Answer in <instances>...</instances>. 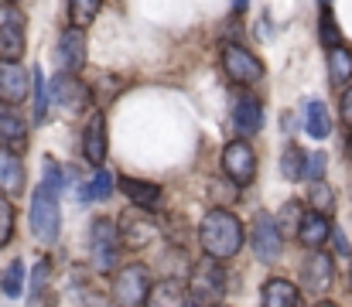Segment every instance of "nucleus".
<instances>
[{"instance_id": "nucleus-47", "label": "nucleus", "mask_w": 352, "mask_h": 307, "mask_svg": "<svg viewBox=\"0 0 352 307\" xmlns=\"http://www.w3.org/2000/svg\"><path fill=\"white\" fill-rule=\"evenodd\" d=\"M188 307H199V304H188Z\"/></svg>"}, {"instance_id": "nucleus-34", "label": "nucleus", "mask_w": 352, "mask_h": 307, "mask_svg": "<svg viewBox=\"0 0 352 307\" xmlns=\"http://www.w3.org/2000/svg\"><path fill=\"white\" fill-rule=\"evenodd\" d=\"M113 185H117V178H113L110 171H96L93 181H89V195H93V202L110 198V195H113Z\"/></svg>"}, {"instance_id": "nucleus-31", "label": "nucleus", "mask_w": 352, "mask_h": 307, "mask_svg": "<svg viewBox=\"0 0 352 307\" xmlns=\"http://www.w3.org/2000/svg\"><path fill=\"white\" fill-rule=\"evenodd\" d=\"M0 291H3V297H21V291H24V263H21V260H14V263L3 270Z\"/></svg>"}, {"instance_id": "nucleus-33", "label": "nucleus", "mask_w": 352, "mask_h": 307, "mask_svg": "<svg viewBox=\"0 0 352 307\" xmlns=\"http://www.w3.org/2000/svg\"><path fill=\"white\" fill-rule=\"evenodd\" d=\"M301 218H305V208H301V202H287V205H284V212L277 215V225H280V232H294V236H298Z\"/></svg>"}, {"instance_id": "nucleus-43", "label": "nucleus", "mask_w": 352, "mask_h": 307, "mask_svg": "<svg viewBox=\"0 0 352 307\" xmlns=\"http://www.w3.org/2000/svg\"><path fill=\"white\" fill-rule=\"evenodd\" d=\"M349 161H352V133H349Z\"/></svg>"}, {"instance_id": "nucleus-45", "label": "nucleus", "mask_w": 352, "mask_h": 307, "mask_svg": "<svg viewBox=\"0 0 352 307\" xmlns=\"http://www.w3.org/2000/svg\"><path fill=\"white\" fill-rule=\"evenodd\" d=\"M349 284H352V266H349Z\"/></svg>"}, {"instance_id": "nucleus-39", "label": "nucleus", "mask_w": 352, "mask_h": 307, "mask_svg": "<svg viewBox=\"0 0 352 307\" xmlns=\"http://www.w3.org/2000/svg\"><path fill=\"white\" fill-rule=\"evenodd\" d=\"M339 113H342V120L352 126V86H346V93H342V100H339Z\"/></svg>"}, {"instance_id": "nucleus-17", "label": "nucleus", "mask_w": 352, "mask_h": 307, "mask_svg": "<svg viewBox=\"0 0 352 307\" xmlns=\"http://www.w3.org/2000/svg\"><path fill=\"white\" fill-rule=\"evenodd\" d=\"M24 161H21V154L17 150H10V147H0V195L3 198H14V195H21L24 192Z\"/></svg>"}, {"instance_id": "nucleus-46", "label": "nucleus", "mask_w": 352, "mask_h": 307, "mask_svg": "<svg viewBox=\"0 0 352 307\" xmlns=\"http://www.w3.org/2000/svg\"><path fill=\"white\" fill-rule=\"evenodd\" d=\"M3 3H14V0H3Z\"/></svg>"}, {"instance_id": "nucleus-24", "label": "nucleus", "mask_w": 352, "mask_h": 307, "mask_svg": "<svg viewBox=\"0 0 352 307\" xmlns=\"http://www.w3.org/2000/svg\"><path fill=\"white\" fill-rule=\"evenodd\" d=\"M305 168H308V154H305V147L287 144L284 154H280V174H284L287 181H301V178H305Z\"/></svg>"}, {"instance_id": "nucleus-37", "label": "nucleus", "mask_w": 352, "mask_h": 307, "mask_svg": "<svg viewBox=\"0 0 352 307\" xmlns=\"http://www.w3.org/2000/svg\"><path fill=\"white\" fill-rule=\"evenodd\" d=\"M325 168H329V157L318 150V154H311V157H308L305 178H308V181H325V178H322V174H325Z\"/></svg>"}, {"instance_id": "nucleus-35", "label": "nucleus", "mask_w": 352, "mask_h": 307, "mask_svg": "<svg viewBox=\"0 0 352 307\" xmlns=\"http://www.w3.org/2000/svg\"><path fill=\"white\" fill-rule=\"evenodd\" d=\"M41 168H45L41 185H48V188H55V192L62 195V188H65V168H58V161H55V157H45V161H41Z\"/></svg>"}, {"instance_id": "nucleus-19", "label": "nucleus", "mask_w": 352, "mask_h": 307, "mask_svg": "<svg viewBox=\"0 0 352 307\" xmlns=\"http://www.w3.org/2000/svg\"><path fill=\"white\" fill-rule=\"evenodd\" d=\"M332 222H329V215H318V212H305V218H301V225H298V242L301 246H308V249H322L329 239H332Z\"/></svg>"}, {"instance_id": "nucleus-4", "label": "nucleus", "mask_w": 352, "mask_h": 307, "mask_svg": "<svg viewBox=\"0 0 352 307\" xmlns=\"http://www.w3.org/2000/svg\"><path fill=\"white\" fill-rule=\"evenodd\" d=\"M188 297L199 307H219L226 297V270L219 260H202L188 273Z\"/></svg>"}, {"instance_id": "nucleus-42", "label": "nucleus", "mask_w": 352, "mask_h": 307, "mask_svg": "<svg viewBox=\"0 0 352 307\" xmlns=\"http://www.w3.org/2000/svg\"><path fill=\"white\" fill-rule=\"evenodd\" d=\"M315 307H339V304H336V301H318Z\"/></svg>"}, {"instance_id": "nucleus-27", "label": "nucleus", "mask_w": 352, "mask_h": 307, "mask_svg": "<svg viewBox=\"0 0 352 307\" xmlns=\"http://www.w3.org/2000/svg\"><path fill=\"white\" fill-rule=\"evenodd\" d=\"M48 277H52V260H38L31 266V280H28V304L41 301V294L48 291Z\"/></svg>"}, {"instance_id": "nucleus-10", "label": "nucleus", "mask_w": 352, "mask_h": 307, "mask_svg": "<svg viewBox=\"0 0 352 307\" xmlns=\"http://www.w3.org/2000/svg\"><path fill=\"white\" fill-rule=\"evenodd\" d=\"M86 55H89L86 27H65V31L58 34V45H55V58H58L62 72L79 76V72L86 69Z\"/></svg>"}, {"instance_id": "nucleus-38", "label": "nucleus", "mask_w": 352, "mask_h": 307, "mask_svg": "<svg viewBox=\"0 0 352 307\" xmlns=\"http://www.w3.org/2000/svg\"><path fill=\"white\" fill-rule=\"evenodd\" d=\"M79 301H82V307H117V304H113V297H107V294H96V291H86V294H79Z\"/></svg>"}, {"instance_id": "nucleus-14", "label": "nucleus", "mask_w": 352, "mask_h": 307, "mask_svg": "<svg viewBox=\"0 0 352 307\" xmlns=\"http://www.w3.org/2000/svg\"><path fill=\"white\" fill-rule=\"evenodd\" d=\"M31 96V72L21 62H7L0 58V102H24Z\"/></svg>"}, {"instance_id": "nucleus-22", "label": "nucleus", "mask_w": 352, "mask_h": 307, "mask_svg": "<svg viewBox=\"0 0 352 307\" xmlns=\"http://www.w3.org/2000/svg\"><path fill=\"white\" fill-rule=\"evenodd\" d=\"M147 307H188V287H185L178 277L157 280V284L151 287Z\"/></svg>"}, {"instance_id": "nucleus-12", "label": "nucleus", "mask_w": 352, "mask_h": 307, "mask_svg": "<svg viewBox=\"0 0 352 307\" xmlns=\"http://www.w3.org/2000/svg\"><path fill=\"white\" fill-rule=\"evenodd\" d=\"M48 100L55 106H65V109H82L93 100V89L72 72H55V79L48 82Z\"/></svg>"}, {"instance_id": "nucleus-44", "label": "nucleus", "mask_w": 352, "mask_h": 307, "mask_svg": "<svg viewBox=\"0 0 352 307\" xmlns=\"http://www.w3.org/2000/svg\"><path fill=\"white\" fill-rule=\"evenodd\" d=\"M322 3H325V7H329V3H332V0H322Z\"/></svg>"}, {"instance_id": "nucleus-23", "label": "nucleus", "mask_w": 352, "mask_h": 307, "mask_svg": "<svg viewBox=\"0 0 352 307\" xmlns=\"http://www.w3.org/2000/svg\"><path fill=\"white\" fill-rule=\"evenodd\" d=\"M305 130H308V137H315V140H325V137L332 133V120H329L325 102L311 100L305 106Z\"/></svg>"}, {"instance_id": "nucleus-3", "label": "nucleus", "mask_w": 352, "mask_h": 307, "mask_svg": "<svg viewBox=\"0 0 352 307\" xmlns=\"http://www.w3.org/2000/svg\"><path fill=\"white\" fill-rule=\"evenodd\" d=\"M120 249H123V242H120V225L113 218H107V215L96 218L93 229H89V263H93V270L103 273V277H113V273H117Z\"/></svg>"}, {"instance_id": "nucleus-30", "label": "nucleus", "mask_w": 352, "mask_h": 307, "mask_svg": "<svg viewBox=\"0 0 352 307\" xmlns=\"http://www.w3.org/2000/svg\"><path fill=\"white\" fill-rule=\"evenodd\" d=\"M318 38H322V45L332 52V48H342V31H339V24H336V17H332V10L325 7L322 10V17H318Z\"/></svg>"}, {"instance_id": "nucleus-28", "label": "nucleus", "mask_w": 352, "mask_h": 307, "mask_svg": "<svg viewBox=\"0 0 352 307\" xmlns=\"http://www.w3.org/2000/svg\"><path fill=\"white\" fill-rule=\"evenodd\" d=\"M308 205H311V212H318V215H332V212H336V192H332V185L311 181V188H308Z\"/></svg>"}, {"instance_id": "nucleus-7", "label": "nucleus", "mask_w": 352, "mask_h": 307, "mask_svg": "<svg viewBox=\"0 0 352 307\" xmlns=\"http://www.w3.org/2000/svg\"><path fill=\"white\" fill-rule=\"evenodd\" d=\"M223 72L233 79L236 86H253L263 79V65L260 58L243 48V45H223Z\"/></svg>"}, {"instance_id": "nucleus-8", "label": "nucleus", "mask_w": 352, "mask_h": 307, "mask_svg": "<svg viewBox=\"0 0 352 307\" xmlns=\"http://www.w3.org/2000/svg\"><path fill=\"white\" fill-rule=\"evenodd\" d=\"M24 14L14 3H0V58L17 62L24 55Z\"/></svg>"}, {"instance_id": "nucleus-6", "label": "nucleus", "mask_w": 352, "mask_h": 307, "mask_svg": "<svg viewBox=\"0 0 352 307\" xmlns=\"http://www.w3.org/2000/svg\"><path fill=\"white\" fill-rule=\"evenodd\" d=\"M250 242H253V253H256L260 263H277L280 249H284V232L277 225V215L256 212L253 222H250Z\"/></svg>"}, {"instance_id": "nucleus-11", "label": "nucleus", "mask_w": 352, "mask_h": 307, "mask_svg": "<svg viewBox=\"0 0 352 307\" xmlns=\"http://www.w3.org/2000/svg\"><path fill=\"white\" fill-rule=\"evenodd\" d=\"M120 242H123V249H144V246H151V239L157 236V225L151 222V215L144 212V208H126L123 215H120Z\"/></svg>"}, {"instance_id": "nucleus-48", "label": "nucleus", "mask_w": 352, "mask_h": 307, "mask_svg": "<svg viewBox=\"0 0 352 307\" xmlns=\"http://www.w3.org/2000/svg\"><path fill=\"white\" fill-rule=\"evenodd\" d=\"M219 307H226V304H219Z\"/></svg>"}, {"instance_id": "nucleus-16", "label": "nucleus", "mask_w": 352, "mask_h": 307, "mask_svg": "<svg viewBox=\"0 0 352 307\" xmlns=\"http://www.w3.org/2000/svg\"><path fill=\"white\" fill-rule=\"evenodd\" d=\"M24 144H28V120L17 113V106L0 102V147H10L21 154Z\"/></svg>"}, {"instance_id": "nucleus-20", "label": "nucleus", "mask_w": 352, "mask_h": 307, "mask_svg": "<svg viewBox=\"0 0 352 307\" xmlns=\"http://www.w3.org/2000/svg\"><path fill=\"white\" fill-rule=\"evenodd\" d=\"M301 304V291L284 280V277H270L260 291V307H298Z\"/></svg>"}, {"instance_id": "nucleus-15", "label": "nucleus", "mask_w": 352, "mask_h": 307, "mask_svg": "<svg viewBox=\"0 0 352 307\" xmlns=\"http://www.w3.org/2000/svg\"><path fill=\"white\" fill-rule=\"evenodd\" d=\"M82 154L89 164L103 168V161H107V120H103V113H89V120L82 126Z\"/></svg>"}, {"instance_id": "nucleus-32", "label": "nucleus", "mask_w": 352, "mask_h": 307, "mask_svg": "<svg viewBox=\"0 0 352 307\" xmlns=\"http://www.w3.org/2000/svg\"><path fill=\"white\" fill-rule=\"evenodd\" d=\"M236 195H239V185H236V181H230L226 174H223V178H216V181H209V202H216V208L233 205Z\"/></svg>"}, {"instance_id": "nucleus-36", "label": "nucleus", "mask_w": 352, "mask_h": 307, "mask_svg": "<svg viewBox=\"0 0 352 307\" xmlns=\"http://www.w3.org/2000/svg\"><path fill=\"white\" fill-rule=\"evenodd\" d=\"M14 239V205L0 195V249Z\"/></svg>"}, {"instance_id": "nucleus-18", "label": "nucleus", "mask_w": 352, "mask_h": 307, "mask_svg": "<svg viewBox=\"0 0 352 307\" xmlns=\"http://www.w3.org/2000/svg\"><path fill=\"white\" fill-rule=\"evenodd\" d=\"M233 126L239 137H256L263 130V106L256 96H239L233 106Z\"/></svg>"}, {"instance_id": "nucleus-41", "label": "nucleus", "mask_w": 352, "mask_h": 307, "mask_svg": "<svg viewBox=\"0 0 352 307\" xmlns=\"http://www.w3.org/2000/svg\"><path fill=\"white\" fill-rule=\"evenodd\" d=\"M246 7H250V0H233V10H236V14H243Z\"/></svg>"}, {"instance_id": "nucleus-26", "label": "nucleus", "mask_w": 352, "mask_h": 307, "mask_svg": "<svg viewBox=\"0 0 352 307\" xmlns=\"http://www.w3.org/2000/svg\"><path fill=\"white\" fill-rule=\"evenodd\" d=\"M103 10V0H69V21L72 27H89Z\"/></svg>"}, {"instance_id": "nucleus-40", "label": "nucleus", "mask_w": 352, "mask_h": 307, "mask_svg": "<svg viewBox=\"0 0 352 307\" xmlns=\"http://www.w3.org/2000/svg\"><path fill=\"white\" fill-rule=\"evenodd\" d=\"M332 242H336V253H339V256H349V253H352L349 239L342 236V229H332Z\"/></svg>"}, {"instance_id": "nucleus-5", "label": "nucleus", "mask_w": 352, "mask_h": 307, "mask_svg": "<svg viewBox=\"0 0 352 307\" xmlns=\"http://www.w3.org/2000/svg\"><path fill=\"white\" fill-rule=\"evenodd\" d=\"M151 287H154V277L144 263H126L113 273V287H110V297L117 307H147L151 297Z\"/></svg>"}, {"instance_id": "nucleus-25", "label": "nucleus", "mask_w": 352, "mask_h": 307, "mask_svg": "<svg viewBox=\"0 0 352 307\" xmlns=\"http://www.w3.org/2000/svg\"><path fill=\"white\" fill-rule=\"evenodd\" d=\"M352 79V52L349 48H332L329 52V82L346 86Z\"/></svg>"}, {"instance_id": "nucleus-13", "label": "nucleus", "mask_w": 352, "mask_h": 307, "mask_svg": "<svg viewBox=\"0 0 352 307\" xmlns=\"http://www.w3.org/2000/svg\"><path fill=\"white\" fill-rule=\"evenodd\" d=\"M336 280V260L322 249H311V256L301 263V284L308 294H325Z\"/></svg>"}, {"instance_id": "nucleus-21", "label": "nucleus", "mask_w": 352, "mask_h": 307, "mask_svg": "<svg viewBox=\"0 0 352 307\" xmlns=\"http://www.w3.org/2000/svg\"><path fill=\"white\" fill-rule=\"evenodd\" d=\"M120 192L133 202V208H144V212H154V208H161V202H164V192L157 185L137 181V178H123L120 181Z\"/></svg>"}, {"instance_id": "nucleus-2", "label": "nucleus", "mask_w": 352, "mask_h": 307, "mask_svg": "<svg viewBox=\"0 0 352 307\" xmlns=\"http://www.w3.org/2000/svg\"><path fill=\"white\" fill-rule=\"evenodd\" d=\"M58 192L48 188V185H38L31 192V208H28V218H31V232L38 242L52 246L58 242V232H62V208H58Z\"/></svg>"}, {"instance_id": "nucleus-29", "label": "nucleus", "mask_w": 352, "mask_h": 307, "mask_svg": "<svg viewBox=\"0 0 352 307\" xmlns=\"http://www.w3.org/2000/svg\"><path fill=\"white\" fill-rule=\"evenodd\" d=\"M31 100H34V126L48 120V86L41 79V69H31Z\"/></svg>"}, {"instance_id": "nucleus-1", "label": "nucleus", "mask_w": 352, "mask_h": 307, "mask_svg": "<svg viewBox=\"0 0 352 307\" xmlns=\"http://www.w3.org/2000/svg\"><path fill=\"white\" fill-rule=\"evenodd\" d=\"M199 246L206 249L209 260H233L243 249V222L230 208H209L206 218L199 222Z\"/></svg>"}, {"instance_id": "nucleus-9", "label": "nucleus", "mask_w": 352, "mask_h": 307, "mask_svg": "<svg viewBox=\"0 0 352 307\" xmlns=\"http://www.w3.org/2000/svg\"><path fill=\"white\" fill-rule=\"evenodd\" d=\"M223 171L239 188L243 185H253V178H256V154H253V147L243 137L223 147Z\"/></svg>"}]
</instances>
